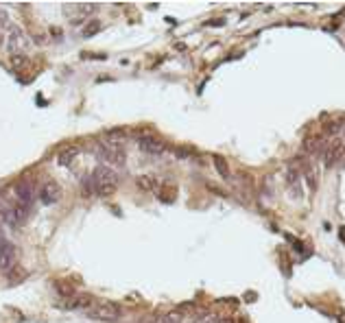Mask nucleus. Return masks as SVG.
<instances>
[{
  "instance_id": "1",
  "label": "nucleus",
  "mask_w": 345,
  "mask_h": 323,
  "mask_svg": "<svg viewBox=\"0 0 345 323\" xmlns=\"http://www.w3.org/2000/svg\"><path fill=\"white\" fill-rule=\"evenodd\" d=\"M92 177V184H94V190L96 194L101 196H112L116 193L118 188V175L114 171L112 166H107V164H98L94 171L90 173Z\"/></svg>"
},
{
  "instance_id": "7",
  "label": "nucleus",
  "mask_w": 345,
  "mask_h": 323,
  "mask_svg": "<svg viewBox=\"0 0 345 323\" xmlns=\"http://www.w3.org/2000/svg\"><path fill=\"white\" fill-rule=\"evenodd\" d=\"M68 310H83V313H90L92 306H94V297L90 293H76L70 295V299L64 304Z\"/></svg>"
},
{
  "instance_id": "2",
  "label": "nucleus",
  "mask_w": 345,
  "mask_h": 323,
  "mask_svg": "<svg viewBox=\"0 0 345 323\" xmlns=\"http://www.w3.org/2000/svg\"><path fill=\"white\" fill-rule=\"evenodd\" d=\"M94 151H96V155L101 157L103 162H107V164H120V166L125 164V153H123V149H120L116 142H112V140L96 142Z\"/></svg>"
},
{
  "instance_id": "18",
  "label": "nucleus",
  "mask_w": 345,
  "mask_h": 323,
  "mask_svg": "<svg viewBox=\"0 0 345 323\" xmlns=\"http://www.w3.org/2000/svg\"><path fill=\"white\" fill-rule=\"evenodd\" d=\"M337 131H339V123H335V120L326 125V133H337Z\"/></svg>"
},
{
  "instance_id": "15",
  "label": "nucleus",
  "mask_w": 345,
  "mask_h": 323,
  "mask_svg": "<svg viewBox=\"0 0 345 323\" xmlns=\"http://www.w3.org/2000/svg\"><path fill=\"white\" fill-rule=\"evenodd\" d=\"M96 190H94V184H92V177L87 175V177L81 179V196H85V199H90V196H94Z\"/></svg>"
},
{
  "instance_id": "11",
  "label": "nucleus",
  "mask_w": 345,
  "mask_h": 323,
  "mask_svg": "<svg viewBox=\"0 0 345 323\" xmlns=\"http://www.w3.org/2000/svg\"><path fill=\"white\" fill-rule=\"evenodd\" d=\"M136 184H138V188L144 190V193H153V190H157V186H160V179H157L155 175L144 173V175H140V177L136 179Z\"/></svg>"
},
{
  "instance_id": "10",
  "label": "nucleus",
  "mask_w": 345,
  "mask_h": 323,
  "mask_svg": "<svg viewBox=\"0 0 345 323\" xmlns=\"http://www.w3.org/2000/svg\"><path fill=\"white\" fill-rule=\"evenodd\" d=\"M15 196L22 205H31L33 196H35V190H33L31 184H18L15 186Z\"/></svg>"
},
{
  "instance_id": "19",
  "label": "nucleus",
  "mask_w": 345,
  "mask_h": 323,
  "mask_svg": "<svg viewBox=\"0 0 345 323\" xmlns=\"http://www.w3.org/2000/svg\"><path fill=\"white\" fill-rule=\"evenodd\" d=\"M214 323H234V321L229 319V317H218V319H216Z\"/></svg>"
},
{
  "instance_id": "12",
  "label": "nucleus",
  "mask_w": 345,
  "mask_h": 323,
  "mask_svg": "<svg viewBox=\"0 0 345 323\" xmlns=\"http://www.w3.org/2000/svg\"><path fill=\"white\" fill-rule=\"evenodd\" d=\"M79 151H81V146H79V144H68V146H66V149L59 151L57 162L62 164V166H64V164H70V162H72L76 155H79Z\"/></svg>"
},
{
  "instance_id": "4",
  "label": "nucleus",
  "mask_w": 345,
  "mask_h": 323,
  "mask_svg": "<svg viewBox=\"0 0 345 323\" xmlns=\"http://www.w3.org/2000/svg\"><path fill=\"white\" fill-rule=\"evenodd\" d=\"M138 149L144 153V155L149 157H162L164 153H166L168 146L164 144L160 138H153V135H144V138L138 140Z\"/></svg>"
},
{
  "instance_id": "8",
  "label": "nucleus",
  "mask_w": 345,
  "mask_h": 323,
  "mask_svg": "<svg viewBox=\"0 0 345 323\" xmlns=\"http://www.w3.org/2000/svg\"><path fill=\"white\" fill-rule=\"evenodd\" d=\"M40 199H42V203L53 205V203H57V201L62 199V190H59V186L55 182H48L40 188Z\"/></svg>"
},
{
  "instance_id": "6",
  "label": "nucleus",
  "mask_w": 345,
  "mask_h": 323,
  "mask_svg": "<svg viewBox=\"0 0 345 323\" xmlns=\"http://www.w3.org/2000/svg\"><path fill=\"white\" fill-rule=\"evenodd\" d=\"M26 46H29V37H26V33L22 31L20 26H11V33H9V53L11 55L24 53Z\"/></svg>"
},
{
  "instance_id": "13",
  "label": "nucleus",
  "mask_w": 345,
  "mask_h": 323,
  "mask_svg": "<svg viewBox=\"0 0 345 323\" xmlns=\"http://www.w3.org/2000/svg\"><path fill=\"white\" fill-rule=\"evenodd\" d=\"M326 155H328V160H326V164H328V166H332V164H335V162L339 160V157L343 155V144H341V142L337 140L335 144H332L330 149L326 151Z\"/></svg>"
},
{
  "instance_id": "5",
  "label": "nucleus",
  "mask_w": 345,
  "mask_h": 323,
  "mask_svg": "<svg viewBox=\"0 0 345 323\" xmlns=\"http://www.w3.org/2000/svg\"><path fill=\"white\" fill-rule=\"evenodd\" d=\"M18 262V251L7 240H0V271H9Z\"/></svg>"
},
{
  "instance_id": "17",
  "label": "nucleus",
  "mask_w": 345,
  "mask_h": 323,
  "mask_svg": "<svg viewBox=\"0 0 345 323\" xmlns=\"http://www.w3.org/2000/svg\"><path fill=\"white\" fill-rule=\"evenodd\" d=\"M214 166H216V171H218V175H221L223 179H227L229 177V168H227V164H225V160L223 157H214Z\"/></svg>"
},
{
  "instance_id": "3",
  "label": "nucleus",
  "mask_w": 345,
  "mask_h": 323,
  "mask_svg": "<svg viewBox=\"0 0 345 323\" xmlns=\"http://www.w3.org/2000/svg\"><path fill=\"white\" fill-rule=\"evenodd\" d=\"M87 317L96 321H118L123 317V308L114 302H101V304H94L92 310L87 313Z\"/></svg>"
},
{
  "instance_id": "16",
  "label": "nucleus",
  "mask_w": 345,
  "mask_h": 323,
  "mask_svg": "<svg viewBox=\"0 0 345 323\" xmlns=\"http://www.w3.org/2000/svg\"><path fill=\"white\" fill-rule=\"evenodd\" d=\"M98 31H101V22L92 20V22H87V24H83V29H81V37H94Z\"/></svg>"
},
{
  "instance_id": "20",
  "label": "nucleus",
  "mask_w": 345,
  "mask_h": 323,
  "mask_svg": "<svg viewBox=\"0 0 345 323\" xmlns=\"http://www.w3.org/2000/svg\"><path fill=\"white\" fill-rule=\"evenodd\" d=\"M0 44H2V35H0Z\"/></svg>"
},
{
  "instance_id": "14",
  "label": "nucleus",
  "mask_w": 345,
  "mask_h": 323,
  "mask_svg": "<svg viewBox=\"0 0 345 323\" xmlns=\"http://www.w3.org/2000/svg\"><path fill=\"white\" fill-rule=\"evenodd\" d=\"M9 64L13 70H24L26 65H29V57H26V53H18V55H11L9 57Z\"/></svg>"
},
{
  "instance_id": "9",
  "label": "nucleus",
  "mask_w": 345,
  "mask_h": 323,
  "mask_svg": "<svg viewBox=\"0 0 345 323\" xmlns=\"http://www.w3.org/2000/svg\"><path fill=\"white\" fill-rule=\"evenodd\" d=\"M304 149L313 155H324L328 151V140L324 135H313V138H306L304 140Z\"/></svg>"
}]
</instances>
